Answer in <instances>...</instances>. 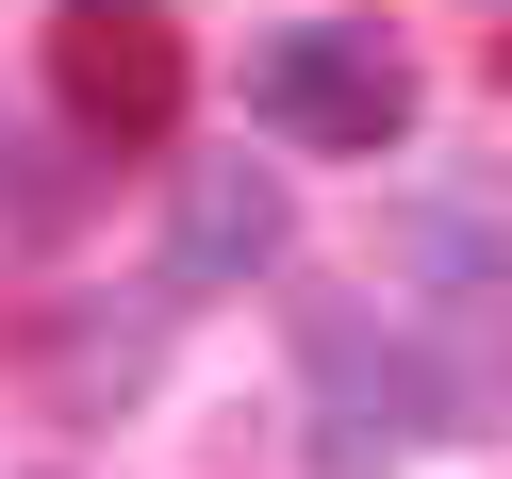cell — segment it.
Masks as SVG:
<instances>
[{
    "label": "cell",
    "instance_id": "obj_2",
    "mask_svg": "<svg viewBox=\"0 0 512 479\" xmlns=\"http://www.w3.org/2000/svg\"><path fill=\"white\" fill-rule=\"evenodd\" d=\"M248 116H265L281 149H397L413 133V50L380 34V17H298V34L248 50Z\"/></svg>",
    "mask_w": 512,
    "mask_h": 479
},
{
    "label": "cell",
    "instance_id": "obj_3",
    "mask_svg": "<svg viewBox=\"0 0 512 479\" xmlns=\"http://www.w3.org/2000/svg\"><path fill=\"white\" fill-rule=\"evenodd\" d=\"M182 34L166 0H50V100H67L83 149H166L182 133Z\"/></svg>",
    "mask_w": 512,
    "mask_h": 479
},
{
    "label": "cell",
    "instance_id": "obj_5",
    "mask_svg": "<svg viewBox=\"0 0 512 479\" xmlns=\"http://www.w3.org/2000/svg\"><path fill=\"white\" fill-rule=\"evenodd\" d=\"M67 199H83V182L50 166V149L17 133V116H0V215H17V232H67Z\"/></svg>",
    "mask_w": 512,
    "mask_h": 479
},
{
    "label": "cell",
    "instance_id": "obj_1",
    "mask_svg": "<svg viewBox=\"0 0 512 479\" xmlns=\"http://www.w3.org/2000/svg\"><path fill=\"white\" fill-rule=\"evenodd\" d=\"M298 364H314V463H331V479H380L397 446L463 430L430 331H397V314H364V298H298Z\"/></svg>",
    "mask_w": 512,
    "mask_h": 479
},
{
    "label": "cell",
    "instance_id": "obj_4",
    "mask_svg": "<svg viewBox=\"0 0 512 479\" xmlns=\"http://www.w3.org/2000/svg\"><path fill=\"white\" fill-rule=\"evenodd\" d=\"M281 248H298V199H281V166H248V149L182 166V199H166V281H182V298H232V281H265Z\"/></svg>",
    "mask_w": 512,
    "mask_h": 479
},
{
    "label": "cell",
    "instance_id": "obj_6",
    "mask_svg": "<svg viewBox=\"0 0 512 479\" xmlns=\"http://www.w3.org/2000/svg\"><path fill=\"white\" fill-rule=\"evenodd\" d=\"M149 380V314L133 331H67V397H133Z\"/></svg>",
    "mask_w": 512,
    "mask_h": 479
}]
</instances>
